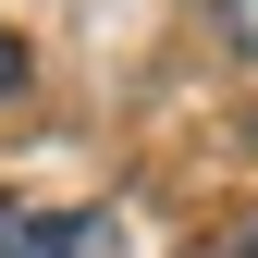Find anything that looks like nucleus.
<instances>
[{"mask_svg":"<svg viewBox=\"0 0 258 258\" xmlns=\"http://www.w3.org/2000/svg\"><path fill=\"white\" fill-rule=\"evenodd\" d=\"M0 258H111V209H25V197H0Z\"/></svg>","mask_w":258,"mask_h":258,"instance_id":"obj_1","label":"nucleus"},{"mask_svg":"<svg viewBox=\"0 0 258 258\" xmlns=\"http://www.w3.org/2000/svg\"><path fill=\"white\" fill-rule=\"evenodd\" d=\"M209 13H221V37H234V49L258 61V0H209Z\"/></svg>","mask_w":258,"mask_h":258,"instance_id":"obj_2","label":"nucleus"},{"mask_svg":"<svg viewBox=\"0 0 258 258\" xmlns=\"http://www.w3.org/2000/svg\"><path fill=\"white\" fill-rule=\"evenodd\" d=\"M13 86H25V37L0 25V99H13Z\"/></svg>","mask_w":258,"mask_h":258,"instance_id":"obj_3","label":"nucleus"},{"mask_svg":"<svg viewBox=\"0 0 258 258\" xmlns=\"http://www.w3.org/2000/svg\"><path fill=\"white\" fill-rule=\"evenodd\" d=\"M234 258H258V221H246V234H234Z\"/></svg>","mask_w":258,"mask_h":258,"instance_id":"obj_4","label":"nucleus"}]
</instances>
